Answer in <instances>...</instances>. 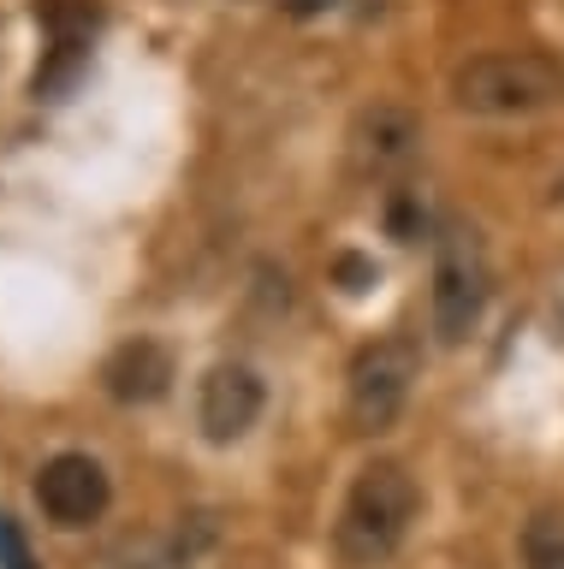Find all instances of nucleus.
Returning <instances> with one entry per match:
<instances>
[{
	"instance_id": "nucleus-2",
	"label": "nucleus",
	"mask_w": 564,
	"mask_h": 569,
	"mask_svg": "<svg viewBox=\"0 0 564 569\" xmlns=\"http://www.w3.org/2000/svg\"><path fill=\"white\" fill-rule=\"evenodd\" d=\"M452 96L464 113L482 119H517V113H541V107L564 101V60L553 53H475V60L457 66Z\"/></svg>"
},
{
	"instance_id": "nucleus-12",
	"label": "nucleus",
	"mask_w": 564,
	"mask_h": 569,
	"mask_svg": "<svg viewBox=\"0 0 564 569\" xmlns=\"http://www.w3.org/2000/svg\"><path fill=\"white\" fill-rule=\"evenodd\" d=\"M339 279H350L345 291H368V279H375V267L357 261V256H339Z\"/></svg>"
},
{
	"instance_id": "nucleus-3",
	"label": "nucleus",
	"mask_w": 564,
	"mask_h": 569,
	"mask_svg": "<svg viewBox=\"0 0 564 569\" xmlns=\"http://www.w3.org/2000/svg\"><path fill=\"white\" fill-rule=\"evenodd\" d=\"M416 373H422L416 338L386 332V338H375V345H363L357 356H350V373H345L350 427H357V433H386V427L404 416V403H410Z\"/></svg>"
},
{
	"instance_id": "nucleus-6",
	"label": "nucleus",
	"mask_w": 564,
	"mask_h": 569,
	"mask_svg": "<svg viewBox=\"0 0 564 569\" xmlns=\"http://www.w3.org/2000/svg\"><path fill=\"white\" fill-rule=\"evenodd\" d=\"M37 24L48 30V66L37 71V101H60V89L90 60V36L101 24L96 0H37Z\"/></svg>"
},
{
	"instance_id": "nucleus-4",
	"label": "nucleus",
	"mask_w": 564,
	"mask_h": 569,
	"mask_svg": "<svg viewBox=\"0 0 564 569\" xmlns=\"http://www.w3.org/2000/svg\"><path fill=\"white\" fill-rule=\"evenodd\" d=\"M487 309V256L464 220H446L434 238V332L439 345H464Z\"/></svg>"
},
{
	"instance_id": "nucleus-7",
	"label": "nucleus",
	"mask_w": 564,
	"mask_h": 569,
	"mask_svg": "<svg viewBox=\"0 0 564 569\" xmlns=\"http://www.w3.org/2000/svg\"><path fill=\"white\" fill-rule=\"evenodd\" d=\"M261 403H268V391H261L256 368L220 362V368H208V380H202L197 421H202V433L215 439V445H232V439H244V433L256 427Z\"/></svg>"
},
{
	"instance_id": "nucleus-1",
	"label": "nucleus",
	"mask_w": 564,
	"mask_h": 569,
	"mask_svg": "<svg viewBox=\"0 0 564 569\" xmlns=\"http://www.w3.org/2000/svg\"><path fill=\"white\" fill-rule=\"evenodd\" d=\"M416 505H422V492H416V480H410V469H404V462H393V457L368 462V469L350 480L345 510H339V528H333L339 558L357 563V569L386 563V558L404 546V533H410Z\"/></svg>"
},
{
	"instance_id": "nucleus-11",
	"label": "nucleus",
	"mask_w": 564,
	"mask_h": 569,
	"mask_svg": "<svg viewBox=\"0 0 564 569\" xmlns=\"http://www.w3.org/2000/svg\"><path fill=\"white\" fill-rule=\"evenodd\" d=\"M0 569H37V558H30V540H24V528L12 522V516H0Z\"/></svg>"
},
{
	"instance_id": "nucleus-9",
	"label": "nucleus",
	"mask_w": 564,
	"mask_h": 569,
	"mask_svg": "<svg viewBox=\"0 0 564 569\" xmlns=\"http://www.w3.org/2000/svg\"><path fill=\"white\" fill-rule=\"evenodd\" d=\"M101 380H108V391L119 403H155L172 386V350L155 345V338H131V345H119L108 356Z\"/></svg>"
},
{
	"instance_id": "nucleus-13",
	"label": "nucleus",
	"mask_w": 564,
	"mask_h": 569,
	"mask_svg": "<svg viewBox=\"0 0 564 569\" xmlns=\"http://www.w3.org/2000/svg\"><path fill=\"white\" fill-rule=\"evenodd\" d=\"M291 18H315V12H327V7H339V0H279Z\"/></svg>"
},
{
	"instance_id": "nucleus-5",
	"label": "nucleus",
	"mask_w": 564,
	"mask_h": 569,
	"mask_svg": "<svg viewBox=\"0 0 564 569\" xmlns=\"http://www.w3.org/2000/svg\"><path fill=\"white\" fill-rule=\"evenodd\" d=\"M108 498H113L108 469H101L96 457H83V451L48 457L42 475H37V505H42V516L55 528H90V522H101Z\"/></svg>"
},
{
	"instance_id": "nucleus-10",
	"label": "nucleus",
	"mask_w": 564,
	"mask_h": 569,
	"mask_svg": "<svg viewBox=\"0 0 564 569\" xmlns=\"http://www.w3.org/2000/svg\"><path fill=\"white\" fill-rule=\"evenodd\" d=\"M523 563L528 569H564V516H535L523 528Z\"/></svg>"
},
{
	"instance_id": "nucleus-8",
	"label": "nucleus",
	"mask_w": 564,
	"mask_h": 569,
	"mask_svg": "<svg viewBox=\"0 0 564 569\" xmlns=\"http://www.w3.org/2000/svg\"><path fill=\"white\" fill-rule=\"evenodd\" d=\"M416 149H422V124L410 107H393V101L368 107L357 131H350V154H357V167L368 178H398L416 160Z\"/></svg>"
}]
</instances>
